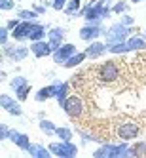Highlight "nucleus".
Segmentation results:
<instances>
[{
	"label": "nucleus",
	"mask_w": 146,
	"mask_h": 158,
	"mask_svg": "<svg viewBox=\"0 0 146 158\" xmlns=\"http://www.w3.org/2000/svg\"><path fill=\"white\" fill-rule=\"evenodd\" d=\"M121 73H123V61L120 59H110V61H105L103 65H99L97 69L93 71L97 82L105 84V86H112L116 84L120 78H121Z\"/></svg>",
	"instance_id": "f257e3e1"
},
{
	"label": "nucleus",
	"mask_w": 146,
	"mask_h": 158,
	"mask_svg": "<svg viewBox=\"0 0 146 158\" xmlns=\"http://www.w3.org/2000/svg\"><path fill=\"white\" fill-rule=\"evenodd\" d=\"M10 133H12V130H10L6 124H2V126H0V139H10Z\"/></svg>",
	"instance_id": "c756f323"
},
{
	"label": "nucleus",
	"mask_w": 146,
	"mask_h": 158,
	"mask_svg": "<svg viewBox=\"0 0 146 158\" xmlns=\"http://www.w3.org/2000/svg\"><path fill=\"white\" fill-rule=\"evenodd\" d=\"M129 27L123 25V23H116L112 25L105 35H106V46L108 44H116V42H125V38L129 36Z\"/></svg>",
	"instance_id": "7ed1b4c3"
},
{
	"label": "nucleus",
	"mask_w": 146,
	"mask_h": 158,
	"mask_svg": "<svg viewBox=\"0 0 146 158\" xmlns=\"http://www.w3.org/2000/svg\"><path fill=\"white\" fill-rule=\"evenodd\" d=\"M17 17L21 21H34L38 17V12H34V10H19L17 12Z\"/></svg>",
	"instance_id": "5701e85b"
},
{
	"label": "nucleus",
	"mask_w": 146,
	"mask_h": 158,
	"mask_svg": "<svg viewBox=\"0 0 146 158\" xmlns=\"http://www.w3.org/2000/svg\"><path fill=\"white\" fill-rule=\"evenodd\" d=\"M6 55L14 61H23L29 55V48H25V46H8L6 44Z\"/></svg>",
	"instance_id": "f8f14e48"
},
{
	"label": "nucleus",
	"mask_w": 146,
	"mask_h": 158,
	"mask_svg": "<svg viewBox=\"0 0 146 158\" xmlns=\"http://www.w3.org/2000/svg\"><path fill=\"white\" fill-rule=\"evenodd\" d=\"M44 36H46V27L40 25V23H32V31H30L29 40L38 42V40H44Z\"/></svg>",
	"instance_id": "6ab92c4d"
},
{
	"label": "nucleus",
	"mask_w": 146,
	"mask_h": 158,
	"mask_svg": "<svg viewBox=\"0 0 146 158\" xmlns=\"http://www.w3.org/2000/svg\"><path fill=\"white\" fill-rule=\"evenodd\" d=\"M106 50H108L106 44L93 40V42H91V44H89V46L85 48V53H87V57H89V59H97V57H101V55H103Z\"/></svg>",
	"instance_id": "ddd939ff"
},
{
	"label": "nucleus",
	"mask_w": 146,
	"mask_h": 158,
	"mask_svg": "<svg viewBox=\"0 0 146 158\" xmlns=\"http://www.w3.org/2000/svg\"><path fill=\"white\" fill-rule=\"evenodd\" d=\"M10 139H12V143H15L19 149H23V151H29V147H30V141L25 133H19V131H14L10 133Z\"/></svg>",
	"instance_id": "2eb2a0df"
},
{
	"label": "nucleus",
	"mask_w": 146,
	"mask_h": 158,
	"mask_svg": "<svg viewBox=\"0 0 146 158\" xmlns=\"http://www.w3.org/2000/svg\"><path fill=\"white\" fill-rule=\"evenodd\" d=\"M55 135H57L61 141H70L72 139V131L69 128H57L55 130Z\"/></svg>",
	"instance_id": "393cba45"
},
{
	"label": "nucleus",
	"mask_w": 146,
	"mask_h": 158,
	"mask_svg": "<svg viewBox=\"0 0 146 158\" xmlns=\"http://www.w3.org/2000/svg\"><path fill=\"white\" fill-rule=\"evenodd\" d=\"M66 4H69V0H53V2H51L53 10H65Z\"/></svg>",
	"instance_id": "7c9ffc66"
},
{
	"label": "nucleus",
	"mask_w": 146,
	"mask_h": 158,
	"mask_svg": "<svg viewBox=\"0 0 146 158\" xmlns=\"http://www.w3.org/2000/svg\"><path fill=\"white\" fill-rule=\"evenodd\" d=\"M30 31H32V21H21V23L12 31V38L15 42H23L30 36Z\"/></svg>",
	"instance_id": "6e6552de"
},
{
	"label": "nucleus",
	"mask_w": 146,
	"mask_h": 158,
	"mask_svg": "<svg viewBox=\"0 0 146 158\" xmlns=\"http://www.w3.org/2000/svg\"><path fill=\"white\" fill-rule=\"evenodd\" d=\"M8 36H10V29L8 27H2L0 29V42L6 46V42H8Z\"/></svg>",
	"instance_id": "2f4dec72"
},
{
	"label": "nucleus",
	"mask_w": 146,
	"mask_h": 158,
	"mask_svg": "<svg viewBox=\"0 0 146 158\" xmlns=\"http://www.w3.org/2000/svg\"><path fill=\"white\" fill-rule=\"evenodd\" d=\"M27 152H29L32 158H49V154H51V151L44 149L42 145H30Z\"/></svg>",
	"instance_id": "a211bd4d"
},
{
	"label": "nucleus",
	"mask_w": 146,
	"mask_h": 158,
	"mask_svg": "<svg viewBox=\"0 0 146 158\" xmlns=\"http://www.w3.org/2000/svg\"><path fill=\"white\" fill-rule=\"evenodd\" d=\"M85 57H87V53H85V52H76V53H74L72 57L66 61L63 67H65V69H74V67H78L80 63H84V59H85Z\"/></svg>",
	"instance_id": "aec40b11"
},
{
	"label": "nucleus",
	"mask_w": 146,
	"mask_h": 158,
	"mask_svg": "<svg viewBox=\"0 0 146 158\" xmlns=\"http://www.w3.org/2000/svg\"><path fill=\"white\" fill-rule=\"evenodd\" d=\"M63 38H65V29H63V27H53V29L48 32V42L51 44L53 52L63 46Z\"/></svg>",
	"instance_id": "9d476101"
},
{
	"label": "nucleus",
	"mask_w": 146,
	"mask_h": 158,
	"mask_svg": "<svg viewBox=\"0 0 146 158\" xmlns=\"http://www.w3.org/2000/svg\"><path fill=\"white\" fill-rule=\"evenodd\" d=\"M125 154H129L127 143H120V145H110V143H106V145L101 147L99 151L93 152L95 158H118V156H125Z\"/></svg>",
	"instance_id": "f03ea898"
},
{
	"label": "nucleus",
	"mask_w": 146,
	"mask_h": 158,
	"mask_svg": "<svg viewBox=\"0 0 146 158\" xmlns=\"http://www.w3.org/2000/svg\"><path fill=\"white\" fill-rule=\"evenodd\" d=\"M32 10H34V12H38V14H44V12H46V8H44V6H40V4H36V6L32 8Z\"/></svg>",
	"instance_id": "c9c22d12"
},
{
	"label": "nucleus",
	"mask_w": 146,
	"mask_h": 158,
	"mask_svg": "<svg viewBox=\"0 0 146 158\" xmlns=\"http://www.w3.org/2000/svg\"><path fill=\"white\" fill-rule=\"evenodd\" d=\"M116 133H118L120 139L129 141V139H135V137H139V135H140V126H139V124H135V122H123V124L118 126Z\"/></svg>",
	"instance_id": "39448f33"
},
{
	"label": "nucleus",
	"mask_w": 146,
	"mask_h": 158,
	"mask_svg": "<svg viewBox=\"0 0 146 158\" xmlns=\"http://www.w3.org/2000/svg\"><path fill=\"white\" fill-rule=\"evenodd\" d=\"M127 10H129L127 2H125V0H120V2H118L114 8H112V12H114V14H125Z\"/></svg>",
	"instance_id": "cd10ccee"
},
{
	"label": "nucleus",
	"mask_w": 146,
	"mask_h": 158,
	"mask_svg": "<svg viewBox=\"0 0 146 158\" xmlns=\"http://www.w3.org/2000/svg\"><path fill=\"white\" fill-rule=\"evenodd\" d=\"M65 12L69 14V15H76V14H80V0H69V4H66Z\"/></svg>",
	"instance_id": "b1692460"
},
{
	"label": "nucleus",
	"mask_w": 146,
	"mask_h": 158,
	"mask_svg": "<svg viewBox=\"0 0 146 158\" xmlns=\"http://www.w3.org/2000/svg\"><path fill=\"white\" fill-rule=\"evenodd\" d=\"M63 109L70 118H78L82 114V110H84V103H82V99L78 95H69L66 101H65V105H63Z\"/></svg>",
	"instance_id": "423d86ee"
},
{
	"label": "nucleus",
	"mask_w": 146,
	"mask_h": 158,
	"mask_svg": "<svg viewBox=\"0 0 146 158\" xmlns=\"http://www.w3.org/2000/svg\"><path fill=\"white\" fill-rule=\"evenodd\" d=\"M40 130L44 131V133H48V135H51V133H55V124L53 122H49V120H40Z\"/></svg>",
	"instance_id": "a878e982"
},
{
	"label": "nucleus",
	"mask_w": 146,
	"mask_h": 158,
	"mask_svg": "<svg viewBox=\"0 0 146 158\" xmlns=\"http://www.w3.org/2000/svg\"><path fill=\"white\" fill-rule=\"evenodd\" d=\"M29 92H30V86H29V84L23 86V88H19L17 92H15V94H17V99H19V101H25L27 95H29Z\"/></svg>",
	"instance_id": "c85d7f7f"
},
{
	"label": "nucleus",
	"mask_w": 146,
	"mask_h": 158,
	"mask_svg": "<svg viewBox=\"0 0 146 158\" xmlns=\"http://www.w3.org/2000/svg\"><path fill=\"white\" fill-rule=\"evenodd\" d=\"M14 0H0V8L4 10V12H8V10H14Z\"/></svg>",
	"instance_id": "473e14b6"
},
{
	"label": "nucleus",
	"mask_w": 146,
	"mask_h": 158,
	"mask_svg": "<svg viewBox=\"0 0 146 158\" xmlns=\"http://www.w3.org/2000/svg\"><path fill=\"white\" fill-rule=\"evenodd\" d=\"M19 23H21V21H19V19H10V21H8V23H6V27H8L10 31H14V29H15V27H17Z\"/></svg>",
	"instance_id": "f704fd0d"
},
{
	"label": "nucleus",
	"mask_w": 146,
	"mask_h": 158,
	"mask_svg": "<svg viewBox=\"0 0 146 158\" xmlns=\"http://www.w3.org/2000/svg\"><path fill=\"white\" fill-rule=\"evenodd\" d=\"M101 25H97V23H87V25H84L82 29H80V38L82 40H95L99 35H101Z\"/></svg>",
	"instance_id": "9b49d317"
},
{
	"label": "nucleus",
	"mask_w": 146,
	"mask_h": 158,
	"mask_svg": "<svg viewBox=\"0 0 146 158\" xmlns=\"http://www.w3.org/2000/svg\"><path fill=\"white\" fill-rule=\"evenodd\" d=\"M49 151H51V154L59 156V158H72L78 154V147L70 141H61V143H51Z\"/></svg>",
	"instance_id": "20e7f679"
},
{
	"label": "nucleus",
	"mask_w": 146,
	"mask_h": 158,
	"mask_svg": "<svg viewBox=\"0 0 146 158\" xmlns=\"http://www.w3.org/2000/svg\"><path fill=\"white\" fill-rule=\"evenodd\" d=\"M27 84H29V82H27V78H25V76H15L14 80L10 82V86H12V89H15V92H17L19 88H23V86H27Z\"/></svg>",
	"instance_id": "bb28decb"
},
{
	"label": "nucleus",
	"mask_w": 146,
	"mask_h": 158,
	"mask_svg": "<svg viewBox=\"0 0 146 158\" xmlns=\"http://www.w3.org/2000/svg\"><path fill=\"white\" fill-rule=\"evenodd\" d=\"M131 2H142V0H131Z\"/></svg>",
	"instance_id": "e433bc0d"
},
{
	"label": "nucleus",
	"mask_w": 146,
	"mask_h": 158,
	"mask_svg": "<svg viewBox=\"0 0 146 158\" xmlns=\"http://www.w3.org/2000/svg\"><path fill=\"white\" fill-rule=\"evenodd\" d=\"M108 52L110 53H125V52H131L127 42H116V44H108Z\"/></svg>",
	"instance_id": "4be33fe9"
},
{
	"label": "nucleus",
	"mask_w": 146,
	"mask_h": 158,
	"mask_svg": "<svg viewBox=\"0 0 146 158\" xmlns=\"http://www.w3.org/2000/svg\"><path fill=\"white\" fill-rule=\"evenodd\" d=\"M120 23H123V25H127V27H131V25L135 23V19H133L131 15H123V17L120 19Z\"/></svg>",
	"instance_id": "72a5a7b5"
},
{
	"label": "nucleus",
	"mask_w": 146,
	"mask_h": 158,
	"mask_svg": "<svg viewBox=\"0 0 146 158\" xmlns=\"http://www.w3.org/2000/svg\"><path fill=\"white\" fill-rule=\"evenodd\" d=\"M74 53H76V46H74V44H63L61 48H57L53 52V61L59 63V65H65Z\"/></svg>",
	"instance_id": "0eeeda50"
},
{
	"label": "nucleus",
	"mask_w": 146,
	"mask_h": 158,
	"mask_svg": "<svg viewBox=\"0 0 146 158\" xmlns=\"http://www.w3.org/2000/svg\"><path fill=\"white\" fill-rule=\"evenodd\" d=\"M127 46L131 52H142V50H146V40L140 36H131L127 40Z\"/></svg>",
	"instance_id": "412c9836"
},
{
	"label": "nucleus",
	"mask_w": 146,
	"mask_h": 158,
	"mask_svg": "<svg viewBox=\"0 0 146 158\" xmlns=\"http://www.w3.org/2000/svg\"><path fill=\"white\" fill-rule=\"evenodd\" d=\"M32 53L36 55V57H46V55L53 53V48L49 42H44V40H38V42H32Z\"/></svg>",
	"instance_id": "4468645a"
},
{
	"label": "nucleus",
	"mask_w": 146,
	"mask_h": 158,
	"mask_svg": "<svg viewBox=\"0 0 146 158\" xmlns=\"http://www.w3.org/2000/svg\"><path fill=\"white\" fill-rule=\"evenodd\" d=\"M55 92H57V88H55V84H51V86H46V88H42V89H38V94H36V101L38 103H42V101H48L49 97H55Z\"/></svg>",
	"instance_id": "dca6fc26"
},
{
	"label": "nucleus",
	"mask_w": 146,
	"mask_h": 158,
	"mask_svg": "<svg viewBox=\"0 0 146 158\" xmlns=\"http://www.w3.org/2000/svg\"><path fill=\"white\" fill-rule=\"evenodd\" d=\"M55 88H57V92H55V97H57V103L63 107L65 101H66V92H69V84L66 82H55Z\"/></svg>",
	"instance_id": "f3484780"
},
{
	"label": "nucleus",
	"mask_w": 146,
	"mask_h": 158,
	"mask_svg": "<svg viewBox=\"0 0 146 158\" xmlns=\"http://www.w3.org/2000/svg\"><path fill=\"white\" fill-rule=\"evenodd\" d=\"M0 103H2V109L8 110L10 114H14V116H21V114H23L21 105L17 103L15 99H12L10 95H2V97H0Z\"/></svg>",
	"instance_id": "1a4fd4ad"
}]
</instances>
